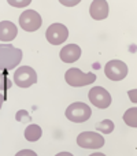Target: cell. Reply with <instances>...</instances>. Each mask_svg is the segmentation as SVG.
<instances>
[{
	"label": "cell",
	"instance_id": "cell-1",
	"mask_svg": "<svg viewBox=\"0 0 137 156\" xmlns=\"http://www.w3.org/2000/svg\"><path fill=\"white\" fill-rule=\"evenodd\" d=\"M22 51L13 44H0V71L15 69L22 60Z\"/></svg>",
	"mask_w": 137,
	"mask_h": 156
},
{
	"label": "cell",
	"instance_id": "cell-2",
	"mask_svg": "<svg viewBox=\"0 0 137 156\" xmlns=\"http://www.w3.org/2000/svg\"><path fill=\"white\" fill-rule=\"evenodd\" d=\"M66 118L75 123H82L86 122L92 115V110L85 103H73L66 108Z\"/></svg>",
	"mask_w": 137,
	"mask_h": 156
},
{
	"label": "cell",
	"instance_id": "cell-3",
	"mask_svg": "<svg viewBox=\"0 0 137 156\" xmlns=\"http://www.w3.org/2000/svg\"><path fill=\"white\" fill-rule=\"evenodd\" d=\"M65 80L70 86H86L96 81V74L95 73H82L80 69L71 67L66 71Z\"/></svg>",
	"mask_w": 137,
	"mask_h": 156
},
{
	"label": "cell",
	"instance_id": "cell-4",
	"mask_svg": "<svg viewBox=\"0 0 137 156\" xmlns=\"http://www.w3.org/2000/svg\"><path fill=\"white\" fill-rule=\"evenodd\" d=\"M14 82L19 88H29L37 82V74L30 66H21L14 73Z\"/></svg>",
	"mask_w": 137,
	"mask_h": 156
},
{
	"label": "cell",
	"instance_id": "cell-5",
	"mask_svg": "<svg viewBox=\"0 0 137 156\" xmlns=\"http://www.w3.org/2000/svg\"><path fill=\"white\" fill-rule=\"evenodd\" d=\"M77 145L86 149H99L104 145V137L95 132H84L77 137Z\"/></svg>",
	"mask_w": 137,
	"mask_h": 156
},
{
	"label": "cell",
	"instance_id": "cell-6",
	"mask_svg": "<svg viewBox=\"0 0 137 156\" xmlns=\"http://www.w3.org/2000/svg\"><path fill=\"white\" fill-rule=\"evenodd\" d=\"M45 37L48 40L49 44L52 45H60L63 44L69 37V30L66 27V25L62 23H52L51 26L47 29Z\"/></svg>",
	"mask_w": 137,
	"mask_h": 156
},
{
	"label": "cell",
	"instance_id": "cell-7",
	"mask_svg": "<svg viewBox=\"0 0 137 156\" xmlns=\"http://www.w3.org/2000/svg\"><path fill=\"white\" fill-rule=\"evenodd\" d=\"M41 16L37 11L34 10H26L19 16V25L26 32H36L41 27Z\"/></svg>",
	"mask_w": 137,
	"mask_h": 156
},
{
	"label": "cell",
	"instance_id": "cell-8",
	"mask_svg": "<svg viewBox=\"0 0 137 156\" xmlns=\"http://www.w3.org/2000/svg\"><path fill=\"white\" fill-rule=\"evenodd\" d=\"M106 77L111 81H122L128 76V66L122 60H110L104 67Z\"/></svg>",
	"mask_w": 137,
	"mask_h": 156
},
{
	"label": "cell",
	"instance_id": "cell-9",
	"mask_svg": "<svg viewBox=\"0 0 137 156\" xmlns=\"http://www.w3.org/2000/svg\"><path fill=\"white\" fill-rule=\"evenodd\" d=\"M89 100L97 108H107L110 107L111 101H113L110 92L106 90L102 86H95L89 90Z\"/></svg>",
	"mask_w": 137,
	"mask_h": 156
},
{
	"label": "cell",
	"instance_id": "cell-10",
	"mask_svg": "<svg viewBox=\"0 0 137 156\" xmlns=\"http://www.w3.org/2000/svg\"><path fill=\"white\" fill-rule=\"evenodd\" d=\"M89 14L96 21L106 19L108 16V3L106 0H95V2H92L91 8H89Z\"/></svg>",
	"mask_w": 137,
	"mask_h": 156
},
{
	"label": "cell",
	"instance_id": "cell-11",
	"mask_svg": "<svg viewBox=\"0 0 137 156\" xmlns=\"http://www.w3.org/2000/svg\"><path fill=\"white\" fill-rule=\"evenodd\" d=\"M62 62L65 63H74L80 59L81 56V48L77 45V44H67L66 47H63L60 49L59 54Z\"/></svg>",
	"mask_w": 137,
	"mask_h": 156
},
{
	"label": "cell",
	"instance_id": "cell-12",
	"mask_svg": "<svg viewBox=\"0 0 137 156\" xmlns=\"http://www.w3.org/2000/svg\"><path fill=\"white\" fill-rule=\"evenodd\" d=\"M18 34V29L11 21H2L0 22V40L2 41H13Z\"/></svg>",
	"mask_w": 137,
	"mask_h": 156
},
{
	"label": "cell",
	"instance_id": "cell-13",
	"mask_svg": "<svg viewBox=\"0 0 137 156\" xmlns=\"http://www.w3.org/2000/svg\"><path fill=\"white\" fill-rule=\"evenodd\" d=\"M41 136H43V130L36 123L29 125V126L25 129V138H26L27 141H30V143H34V141L40 140Z\"/></svg>",
	"mask_w": 137,
	"mask_h": 156
},
{
	"label": "cell",
	"instance_id": "cell-14",
	"mask_svg": "<svg viewBox=\"0 0 137 156\" xmlns=\"http://www.w3.org/2000/svg\"><path fill=\"white\" fill-rule=\"evenodd\" d=\"M124 121L132 127H137V108H130L125 112Z\"/></svg>",
	"mask_w": 137,
	"mask_h": 156
},
{
	"label": "cell",
	"instance_id": "cell-15",
	"mask_svg": "<svg viewBox=\"0 0 137 156\" xmlns=\"http://www.w3.org/2000/svg\"><path fill=\"white\" fill-rule=\"evenodd\" d=\"M96 129L99 130L100 133H103V134H110L114 130V122L111 121V119H104L103 122L96 125Z\"/></svg>",
	"mask_w": 137,
	"mask_h": 156
},
{
	"label": "cell",
	"instance_id": "cell-16",
	"mask_svg": "<svg viewBox=\"0 0 137 156\" xmlns=\"http://www.w3.org/2000/svg\"><path fill=\"white\" fill-rule=\"evenodd\" d=\"M11 85L13 83H11V80L8 78V71H0V90H3L5 94V92L10 90Z\"/></svg>",
	"mask_w": 137,
	"mask_h": 156
},
{
	"label": "cell",
	"instance_id": "cell-17",
	"mask_svg": "<svg viewBox=\"0 0 137 156\" xmlns=\"http://www.w3.org/2000/svg\"><path fill=\"white\" fill-rule=\"evenodd\" d=\"M8 3H10L11 5H15V7H25V5L30 4L32 0H25V2H14V0H8Z\"/></svg>",
	"mask_w": 137,
	"mask_h": 156
},
{
	"label": "cell",
	"instance_id": "cell-18",
	"mask_svg": "<svg viewBox=\"0 0 137 156\" xmlns=\"http://www.w3.org/2000/svg\"><path fill=\"white\" fill-rule=\"evenodd\" d=\"M15 156H37V154L34 151H32V149H22Z\"/></svg>",
	"mask_w": 137,
	"mask_h": 156
},
{
	"label": "cell",
	"instance_id": "cell-19",
	"mask_svg": "<svg viewBox=\"0 0 137 156\" xmlns=\"http://www.w3.org/2000/svg\"><path fill=\"white\" fill-rule=\"evenodd\" d=\"M60 3H62L63 5H75L80 3V0H74V2H65V0H60Z\"/></svg>",
	"mask_w": 137,
	"mask_h": 156
},
{
	"label": "cell",
	"instance_id": "cell-20",
	"mask_svg": "<svg viewBox=\"0 0 137 156\" xmlns=\"http://www.w3.org/2000/svg\"><path fill=\"white\" fill-rule=\"evenodd\" d=\"M4 100H5V94H4V93H0V108H2V105H3V103H4Z\"/></svg>",
	"mask_w": 137,
	"mask_h": 156
},
{
	"label": "cell",
	"instance_id": "cell-21",
	"mask_svg": "<svg viewBox=\"0 0 137 156\" xmlns=\"http://www.w3.org/2000/svg\"><path fill=\"white\" fill-rule=\"evenodd\" d=\"M55 156H74V155L70 154V152H59V154L55 155Z\"/></svg>",
	"mask_w": 137,
	"mask_h": 156
},
{
	"label": "cell",
	"instance_id": "cell-22",
	"mask_svg": "<svg viewBox=\"0 0 137 156\" xmlns=\"http://www.w3.org/2000/svg\"><path fill=\"white\" fill-rule=\"evenodd\" d=\"M89 156H106L104 154H100V152H95V154H92V155H89Z\"/></svg>",
	"mask_w": 137,
	"mask_h": 156
}]
</instances>
